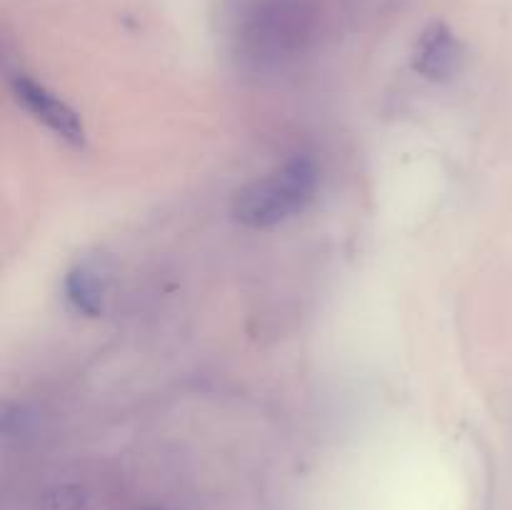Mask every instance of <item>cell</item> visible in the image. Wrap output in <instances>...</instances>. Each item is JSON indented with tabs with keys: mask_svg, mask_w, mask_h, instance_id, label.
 <instances>
[{
	"mask_svg": "<svg viewBox=\"0 0 512 510\" xmlns=\"http://www.w3.org/2000/svg\"><path fill=\"white\" fill-rule=\"evenodd\" d=\"M63 293L75 313H83L88 315V318H98V315L103 313V278H100L98 270H93L90 265H75V268L65 275Z\"/></svg>",
	"mask_w": 512,
	"mask_h": 510,
	"instance_id": "4",
	"label": "cell"
},
{
	"mask_svg": "<svg viewBox=\"0 0 512 510\" xmlns=\"http://www.w3.org/2000/svg\"><path fill=\"white\" fill-rule=\"evenodd\" d=\"M318 190V168L305 155H295L283 168L255 180L235 195L233 215L248 228H273L303 213Z\"/></svg>",
	"mask_w": 512,
	"mask_h": 510,
	"instance_id": "1",
	"label": "cell"
},
{
	"mask_svg": "<svg viewBox=\"0 0 512 510\" xmlns=\"http://www.w3.org/2000/svg\"><path fill=\"white\" fill-rule=\"evenodd\" d=\"M460 60H463V48H460L453 30L445 23H440V20L430 23L428 28L420 33V38L415 40V73L433 80V83H443V80L453 78L460 68Z\"/></svg>",
	"mask_w": 512,
	"mask_h": 510,
	"instance_id": "3",
	"label": "cell"
},
{
	"mask_svg": "<svg viewBox=\"0 0 512 510\" xmlns=\"http://www.w3.org/2000/svg\"><path fill=\"white\" fill-rule=\"evenodd\" d=\"M13 85V93L18 98V103L33 115L35 120L45 125V128L53 130L58 138H63L65 143L75 145V148H83L85 145V125L80 120V115L70 108L65 100H60L58 95L50 93L43 83L33 80L25 73H15L10 78Z\"/></svg>",
	"mask_w": 512,
	"mask_h": 510,
	"instance_id": "2",
	"label": "cell"
}]
</instances>
